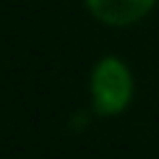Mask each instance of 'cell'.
Masks as SVG:
<instances>
[{
	"mask_svg": "<svg viewBox=\"0 0 159 159\" xmlns=\"http://www.w3.org/2000/svg\"><path fill=\"white\" fill-rule=\"evenodd\" d=\"M91 13L110 26H128L143 18L154 0H86Z\"/></svg>",
	"mask_w": 159,
	"mask_h": 159,
	"instance_id": "obj_2",
	"label": "cell"
},
{
	"mask_svg": "<svg viewBox=\"0 0 159 159\" xmlns=\"http://www.w3.org/2000/svg\"><path fill=\"white\" fill-rule=\"evenodd\" d=\"M130 81L128 68L117 57H104L97 63L91 76V94H94V110L99 115H117L130 102Z\"/></svg>",
	"mask_w": 159,
	"mask_h": 159,
	"instance_id": "obj_1",
	"label": "cell"
}]
</instances>
